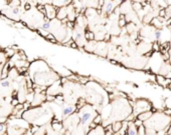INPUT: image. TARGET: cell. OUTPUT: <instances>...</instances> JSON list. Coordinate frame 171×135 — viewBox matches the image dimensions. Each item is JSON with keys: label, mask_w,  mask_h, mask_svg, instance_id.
Listing matches in <instances>:
<instances>
[{"label": "cell", "mask_w": 171, "mask_h": 135, "mask_svg": "<svg viewBox=\"0 0 171 135\" xmlns=\"http://www.w3.org/2000/svg\"><path fill=\"white\" fill-rule=\"evenodd\" d=\"M120 1H105L103 2V6H102V15L103 16H108L109 14H111L112 12L115 10L116 5L120 4Z\"/></svg>", "instance_id": "30bf717a"}, {"label": "cell", "mask_w": 171, "mask_h": 135, "mask_svg": "<svg viewBox=\"0 0 171 135\" xmlns=\"http://www.w3.org/2000/svg\"><path fill=\"white\" fill-rule=\"evenodd\" d=\"M122 126H123V122L122 121H115L113 124L111 125V128H112V131H113V133H118V132L121 130Z\"/></svg>", "instance_id": "e0dca14e"}, {"label": "cell", "mask_w": 171, "mask_h": 135, "mask_svg": "<svg viewBox=\"0 0 171 135\" xmlns=\"http://www.w3.org/2000/svg\"><path fill=\"white\" fill-rule=\"evenodd\" d=\"M6 132V125L5 124H0V135H3Z\"/></svg>", "instance_id": "44dd1931"}, {"label": "cell", "mask_w": 171, "mask_h": 135, "mask_svg": "<svg viewBox=\"0 0 171 135\" xmlns=\"http://www.w3.org/2000/svg\"><path fill=\"white\" fill-rule=\"evenodd\" d=\"M67 18L69 19V22H73L77 19V10H76V7L73 4L67 6Z\"/></svg>", "instance_id": "4fadbf2b"}, {"label": "cell", "mask_w": 171, "mask_h": 135, "mask_svg": "<svg viewBox=\"0 0 171 135\" xmlns=\"http://www.w3.org/2000/svg\"><path fill=\"white\" fill-rule=\"evenodd\" d=\"M78 110V106L77 105H69V104H65L62 106V120L65 121L67 118H69L71 115H73V113H76V111Z\"/></svg>", "instance_id": "9c48e42d"}, {"label": "cell", "mask_w": 171, "mask_h": 135, "mask_svg": "<svg viewBox=\"0 0 171 135\" xmlns=\"http://www.w3.org/2000/svg\"><path fill=\"white\" fill-rule=\"evenodd\" d=\"M127 135H138L137 134V127L135 126V124L133 121H130L128 123Z\"/></svg>", "instance_id": "2e32d148"}, {"label": "cell", "mask_w": 171, "mask_h": 135, "mask_svg": "<svg viewBox=\"0 0 171 135\" xmlns=\"http://www.w3.org/2000/svg\"><path fill=\"white\" fill-rule=\"evenodd\" d=\"M155 39L157 40V41H159L160 39H161V36H162V30L161 29H156L155 31Z\"/></svg>", "instance_id": "d6986e66"}, {"label": "cell", "mask_w": 171, "mask_h": 135, "mask_svg": "<svg viewBox=\"0 0 171 135\" xmlns=\"http://www.w3.org/2000/svg\"><path fill=\"white\" fill-rule=\"evenodd\" d=\"M62 84L60 82V80H58V81H56V83L50 85V87H48L46 89V96L56 97L60 93H62Z\"/></svg>", "instance_id": "ba28073f"}, {"label": "cell", "mask_w": 171, "mask_h": 135, "mask_svg": "<svg viewBox=\"0 0 171 135\" xmlns=\"http://www.w3.org/2000/svg\"><path fill=\"white\" fill-rule=\"evenodd\" d=\"M14 106L11 104L9 99H5L0 97V118H6L12 115Z\"/></svg>", "instance_id": "8992f818"}, {"label": "cell", "mask_w": 171, "mask_h": 135, "mask_svg": "<svg viewBox=\"0 0 171 135\" xmlns=\"http://www.w3.org/2000/svg\"><path fill=\"white\" fill-rule=\"evenodd\" d=\"M137 134L138 135H146V128H145V126L141 125L139 126V127H137Z\"/></svg>", "instance_id": "ac0fdd59"}, {"label": "cell", "mask_w": 171, "mask_h": 135, "mask_svg": "<svg viewBox=\"0 0 171 135\" xmlns=\"http://www.w3.org/2000/svg\"><path fill=\"white\" fill-rule=\"evenodd\" d=\"M152 24H153L154 26H156V27H157V29H158V28L160 29V27L162 26V23H161V21H160V20H158V18H155V19H153V20H152Z\"/></svg>", "instance_id": "ffe728a7"}, {"label": "cell", "mask_w": 171, "mask_h": 135, "mask_svg": "<svg viewBox=\"0 0 171 135\" xmlns=\"http://www.w3.org/2000/svg\"><path fill=\"white\" fill-rule=\"evenodd\" d=\"M29 76L37 88V90L46 89L58 81L60 76L47 65V63L43 60H36L29 65L28 68Z\"/></svg>", "instance_id": "6da1fadb"}, {"label": "cell", "mask_w": 171, "mask_h": 135, "mask_svg": "<svg viewBox=\"0 0 171 135\" xmlns=\"http://www.w3.org/2000/svg\"><path fill=\"white\" fill-rule=\"evenodd\" d=\"M159 16H160V17H164V16H165V10L162 9L161 11L159 12Z\"/></svg>", "instance_id": "603a6c76"}, {"label": "cell", "mask_w": 171, "mask_h": 135, "mask_svg": "<svg viewBox=\"0 0 171 135\" xmlns=\"http://www.w3.org/2000/svg\"><path fill=\"white\" fill-rule=\"evenodd\" d=\"M165 113H166V114L171 115V110H170V109H167V110H165Z\"/></svg>", "instance_id": "d4e9b609"}, {"label": "cell", "mask_w": 171, "mask_h": 135, "mask_svg": "<svg viewBox=\"0 0 171 135\" xmlns=\"http://www.w3.org/2000/svg\"><path fill=\"white\" fill-rule=\"evenodd\" d=\"M153 49L156 50V51L160 49V45H159V44H157V42H155V43L153 44Z\"/></svg>", "instance_id": "7402d4cb"}, {"label": "cell", "mask_w": 171, "mask_h": 135, "mask_svg": "<svg viewBox=\"0 0 171 135\" xmlns=\"http://www.w3.org/2000/svg\"><path fill=\"white\" fill-rule=\"evenodd\" d=\"M141 7H142V6H141L140 3H137V2L135 3V9H136V10H139Z\"/></svg>", "instance_id": "cb8c5ba5"}, {"label": "cell", "mask_w": 171, "mask_h": 135, "mask_svg": "<svg viewBox=\"0 0 171 135\" xmlns=\"http://www.w3.org/2000/svg\"><path fill=\"white\" fill-rule=\"evenodd\" d=\"M6 123L7 135H27L30 130L29 124L22 118H11Z\"/></svg>", "instance_id": "5b68a950"}, {"label": "cell", "mask_w": 171, "mask_h": 135, "mask_svg": "<svg viewBox=\"0 0 171 135\" xmlns=\"http://www.w3.org/2000/svg\"><path fill=\"white\" fill-rule=\"evenodd\" d=\"M39 3H41V4H45L46 3V5L44 6V9H45V15H46V17L48 18V20H52V19H56V6H54V5H52L50 4V2H39Z\"/></svg>", "instance_id": "7c38bea8"}, {"label": "cell", "mask_w": 171, "mask_h": 135, "mask_svg": "<svg viewBox=\"0 0 171 135\" xmlns=\"http://www.w3.org/2000/svg\"><path fill=\"white\" fill-rule=\"evenodd\" d=\"M151 116H152V111H146V112H142L137 115V119L140 120L141 122L147 121L148 119H150Z\"/></svg>", "instance_id": "9a60e30c"}, {"label": "cell", "mask_w": 171, "mask_h": 135, "mask_svg": "<svg viewBox=\"0 0 171 135\" xmlns=\"http://www.w3.org/2000/svg\"><path fill=\"white\" fill-rule=\"evenodd\" d=\"M78 116H79V125L83 127L86 131H90V126L93 123L96 116L99 114L97 109L93 107L92 105L85 103L80 107L78 111Z\"/></svg>", "instance_id": "277c9868"}, {"label": "cell", "mask_w": 171, "mask_h": 135, "mask_svg": "<svg viewBox=\"0 0 171 135\" xmlns=\"http://www.w3.org/2000/svg\"><path fill=\"white\" fill-rule=\"evenodd\" d=\"M167 87L169 88V89H171V83H170V84H168V85H167Z\"/></svg>", "instance_id": "484cf974"}, {"label": "cell", "mask_w": 171, "mask_h": 135, "mask_svg": "<svg viewBox=\"0 0 171 135\" xmlns=\"http://www.w3.org/2000/svg\"><path fill=\"white\" fill-rule=\"evenodd\" d=\"M62 83V100L69 105H77L85 94V86L77 82L64 80Z\"/></svg>", "instance_id": "3957f363"}, {"label": "cell", "mask_w": 171, "mask_h": 135, "mask_svg": "<svg viewBox=\"0 0 171 135\" xmlns=\"http://www.w3.org/2000/svg\"><path fill=\"white\" fill-rule=\"evenodd\" d=\"M21 118L29 125L33 124L34 126L41 127V126L52 123V119L54 118V112L47 103H43L41 106L24 111L21 115Z\"/></svg>", "instance_id": "7a4b0ae2"}, {"label": "cell", "mask_w": 171, "mask_h": 135, "mask_svg": "<svg viewBox=\"0 0 171 135\" xmlns=\"http://www.w3.org/2000/svg\"><path fill=\"white\" fill-rule=\"evenodd\" d=\"M151 108V104H149L148 101L144 100V99H139L135 103V109H134V114H140L142 112H146V111H150Z\"/></svg>", "instance_id": "52a82bcc"}, {"label": "cell", "mask_w": 171, "mask_h": 135, "mask_svg": "<svg viewBox=\"0 0 171 135\" xmlns=\"http://www.w3.org/2000/svg\"><path fill=\"white\" fill-rule=\"evenodd\" d=\"M36 91H38V92H36V93L33 95V98H32L31 103H30V105L32 107L41 106V104L45 103V101H46V94L41 93V90L36 89Z\"/></svg>", "instance_id": "8fae6325"}, {"label": "cell", "mask_w": 171, "mask_h": 135, "mask_svg": "<svg viewBox=\"0 0 171 135\" xmlns=\"http://www.w3.org/2000/svg\"><path fill=\"white\" fill-rule=\"evenodd\" d=\"M65 18H67V6L58 8L56 10V19L62 21Z\"/></svg>", "instance_id": "5bb4252c"}]
</instances>
